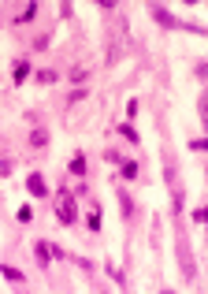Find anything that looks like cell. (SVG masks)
Segmentation results:
<instances>
[{
  "label": "cell",
  "mask_w": 208,
  "mask_h": 294,
  "mask_svg": "<svg viewBox=\"0 0 208 294\" xmlns=\"http://www.w3.org/2000/svg\"><path fill=\"white\" fill-rule=\"evenodd\" d=\"M149 15L160 23V26H167V30H182V23H179V15H171L167 8H160V4H153L149 8Z\"/></svg>",
  "instance_id": "obj_2"
},
{
  "label": "cell",
  "mask_w": 208,
  "mask_h": 294,
  "mask_svg": "<svg viewBox=\"0 0 208 294\" xmlns=\"http://www.w3.org/2000/svg\"><path fill=\"white\" fill-rule=\"evenodd\" d=\"M37 19V4H30V8H23L19 15H15V26H23V23H34Z\"/></svg>",
  "instance_id": "obj_8"
},
{
  "label": "cell",
  "mask_w": 208,
  "mask_h": 294,
  "mask_svg": "<svg viewBox=\"0 0 208 294\" xmlns=\"http://www.w3.org/2000/svg\"><path fill=\"white\" fill-rule=\"evenodd\" d=\"M119 134H123V138H126L130 145H138V142H141V138H138V131L130 127V123H119Z\"/></svg>",
  "instance_id": "obj_11"
},
{
  "label": "cell",
  "mask_w": 208,
  "mask_h": 294,
  "mask_svg": "<svg viewBox=\"0 0 208 294\" xmlns=\"http://www.w3.org/2000/svg\"><path fill=\"white\" fill-rule=\"evenodd\" d=\"M56 220L60 224H74L78 220V209H74V197L60 187V201H56Z\"/></svg>",
  "instance_id": "obj_1"
},
{
  "label": "cell",
  "mask_w": 208,
  "mask_h": 294,
  "mask_svg": "<svg viewBox=\"0 0 208 294\" xmlns=\"http://www.w3.org/2000/svg\"><path fill=\"white\" fill-rule=\"evenodd\" d=\"M0 275H4V280H11V283H23V280H26L23 268H15V265H0Z\"/></svg>",
  "instance_id": "obj_6"
},
{
  "label": "cell",
  "mask_w": 208,
  "mask_h": 294,
  "mask_svg": "<svg viewBox=\"0 0 208 294\" xmlns=\"http://www.w3.org/2000/svg\"><path fill=\"white\" fill-rule=\"evenodd\" d=\"M30 220H34V209H30V205L19 209V224H30Z\"/></svg>",
  "instance_id": "obj_20"
},
{
  "label": "cell",
  "mask_w": 208,
  "mask_h": 294,
  "mask_svg": "<svg viewBox=\"0 0 208 294\" xmlns=\"http://www.w3.org/2000/svg\"><path fill=\"white\" fill-rule=\"evenodd\" d=\"M119 172H123V179H138V164L134 160H119Z\"/></svg>",
  "instance_id": "obj_12"
},
{
  "label": "cell",
  "mask_w": 208,
  "mask_h": 294,
  "mask_svg": "<svg viewBox=\"0 0 208 294\" xmlns=\"http://www.w3.org/2000/svg\"><path fill=\"white\" fill-rule=\"evenodd\" d=\"M30 145H34V149H45V145H49V131L34 127V134H30Z\"/></svg>",
  "instance_id": "obj_9"
},
{
  "label": "cell",
  "mask_w": 208,
  "mask_h": 294,
  "mask_svg": "<svg viewBox=\"0 0 208 294\" xmlns=\"http://www.w3.org/2000/svg\"><path fill=\"white\" fill-rule=\"evenodd\" d=\"M49 257H56V261H67V250H63V246H56V242H49Z\"/></svg>",
  "instance_id": "obj_17"
},
{
  "label": "cell",
  "mask_w": 208,
  "mask_h": 294,
  "mask_svg": "<svg viewBox=\"0 0 208 294\" xmlns=\"http://www.w3.org/2000/svg\"><path fill=\"white\" fill-rule=\"evenodd\" d=\"M26 190H30V197H45V194H49V187H45V175H30L26 179Z\"/></svg>",
  "instance_id": "obj_3"
},
{
  "label": "cell",
  "mask_w": 208,
  "mask_h": 294,
  "mask_svg": "<svg viewBox=\"0 0 208 294\" xmlns=\"http://www.w3.org/2000/svg\"><path fill=\"white\" fill-rule=\"evenodd\" d=\"M108 64H119V45H116V41L108 45Z\"/></svg>",
  "instance_id": "obj_18"
},
{
  "label": "cell",
  "mask_w": 208,
  "mask_h": 294,
  "mask_svg": "<svg viewBox=\"0 0 208 294\" xmlns=\"http://www.w3.org/2000/svg\"><path fill=\"white\" fill-rule=\"evenodd\" d=\"M71 175L86 179V153H74V157H71Z\"/></svg>",
  "instance_id": "obj_5"
},
{
  "label": "cell",
  "mask_w": 208,
  "mask_h": 294,
  "mask_svg": "<svg viewBox=\"0 0 208 294\" xmlns=\"http://www.w3.org/2000/svg\"><path fill=\"white\" fill-rule=\"evenodd\" d=\"M116 197H119V209H123V216H134V201H130V194L116 187Z\"/></svg>",
  "instance_id": "obj_7"
},
{
  "label": "cell",
  "mask_w": 208,
  "mask_h": 294,
  "mask_svg": "<svg viewBox=\"0 0 208 294\" xmlns=\"http://www.w3.org/2000/svg\"><path fill=\"white\" fill-rule=\"evenodd\" d=\"M190 149H194V153H204V149H208V142H204V138H194V142H190Z\"/></svg>",
  "instance_id": "obj_21"
},
{
  "label": "cell",
  "mask_w": 208,
  "mask_h": 294,
  "mask_svg": "<svg viewBox=\"0 0 208 294\" xmlns=\"http://www.w3.org/2000/svg\"><path fill=\"white\" fill-rule=\"evenodd\" d=\"M4 175H11V160H0V179Z\"/></svg>",
  "instance_id": "obj_22"
},
{
  "label": "cell",
  "mask_w": 208,
  "mask_h": 294,
  "mask_svg": "<svg viewBox=\"0 0 208 294\" xmlns=\"http://www.w3.org/2000/svg\"><path fill=\"white\" fill-rule=\"evenodd\" d=\"M86 79H89V71H86V67H71V82H74V86H82Z\"/></svg>",
  "instance_id": "obj_14"
},
{
  "label": "cell",
  "mask_w": 208,
  "mask_h": 294,
  "mask_svg": "<svg viewBox=\"0 0 208 294\" xmlns=\"http://www.w3.org/2000/svg\"><path fill=\"white\" fill-rule=\"evenodd\" d=\"M26 75H30V60H26V56H19V60H15V67H11L15 86H23V82H26Z\"/></svg>",
  "instance_id": "obj_4"
},
{
  "label": "cell",
  "mask_w": 208,
  "mask_h": 294,
  "mask_svg": "<svg viewBox=\"0 0 208 294\" xmlns=\"http://www.w3.org/2000/svg\"><path fill=\"white\" fill-rule=\"evenodd\" d=\"M56 79H60V75H56L52 67H49V71H37V82H41V86H52Z\"/></svg>",
  "instance_id": "obj_15"
},
{
  "label": "cell",
  "mask_w": 208,
  "mask_h": 294,
  "mask_svg": "<svg viewBox=\"0 0 208 294\" xmlns=\"http://www.w3.org/2000/svg\"><path fill=\"white\" fill-rule=\"evenodd\" d=\"M86 97H89V89H86V86H74L71 94H67V101H71V104H78V101H86Z\"/></svg>",
  "instance_id": "obj_13"
},
{
  "label": "cell",
  "mask_w": 208,
  "mask_h": 294,
  "mask_svg": "<svg viewBox=\"0 0 208 294\" xmlns=\"http://www.w3.org/2000/svg\"><path fill=\"white\" fill-rule=\"evenodd\" d=\"M104 268H108V275H111V280H116L119 287H126V275H123V272H119L116 265H104Z\"/></svg>",
  "instance_id": "obj_16"
},
{
  "label": "cell",
  "mask_w": 208,
  "mask_h": 294,
  "mask_svg": "<svg viewBox=\"0 0 208 294\" xmlns=\"http://www.w3.org/2000/svg\"><path fill=\"white\" fill-rule=\"evenodd\" d=\"M49 261H52V257H49V242L41 238V242H37V265H41V268H49Z\"/></svg>",
  "instance_id": "obj_10"
},
{
  "label": "cell",
  "mask_w": 208,
  "mask_h": 294,
  "mask_svg": "<svg viewBox=\"0 0 208 294\" xmlns=\"http://www.w3.org/2000/svg\"><path fill=\"white\" fill-rule=\"evenodd\" d=\"M89 231H101V212H97V209L89 212Z\"/></svg>",
  "instance_id": "obj_19"
}]
</instances>
